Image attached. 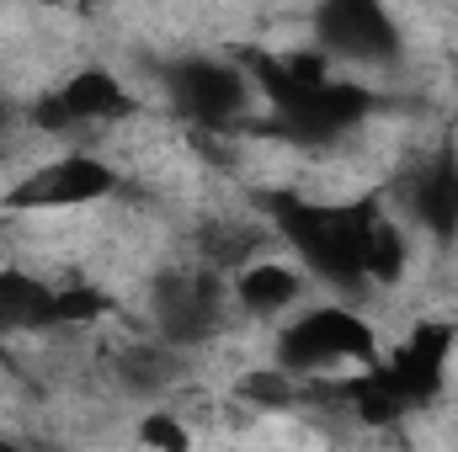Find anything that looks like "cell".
Returning a JSON list of instances; mask_svg holds the SVG:
<instances>
[{
  "instance_id": "obj_1",
  "label": "cell",
  "mask_w": 458,
  "mask_h": 452,
  "mask_svg": "<svg viewBox=\"0 0 458 452\" xmlns=\"http://www.w3.org/2000/svg\"><path fill=\"white\" fill-rule=\"evenodd\" d=\"M267 224L293 250V261L331 282V288H362V282H394L405 272V229L384 213L378 197H304V192H272Z\"/></svg>"
},
{
  "instance_id": "obj_2",
  "label": "cell",
  "mask_w": 458,
  "mask_h": 452,
  "mask_svg": "<svg viewBox=\"0 0 458 452\" xmlns=\"http://www.w3.org/2000/svg\"><path fill=\"white\" fill-rule=\"evenodd\" d=\"M234 59L245 64L256 96H267V117L256 128L283 138V144H293V149H331L346 133H357L378 107V96L362 80L336 75L320 48L315 54L240 48Z\"/></svg>"
},
{
  "instance_id": "obj_3",
  "label": "cell",
  "mask_w": 458,
  "mask_h": 452,
  "mask_svg": "<svg viewBox=\"0 0 458 452\" xmlns=\"http://www.w3.org/2000/svg\"><path fill=\"white\" fill-rule=\"evenodd\" d=\"M272 362L293 378H320L331 367H368L378 362V336L373 325L342 309V304H315V309H299L293 320H283L272 331Z\"/></svg>"
},
{
  "instance_id": "obj_4",
  "label": "cell",
  "mask_w": 458,
  "mask_h": 452,
  "mask_svg": "<svg viewBox=\"0 0 458 452\" xmlns=\"http://www.w3.org/2000/svg\"><path fill=\"white\" fill-rule=\"evenodd\" d=\"M107 314L113 298L91 282H48L38 272L0 266V340L81 331V325H102Z\"/></svg>"
},
{
  "instance_id": "obj_5",
  "label": "cell",
  "mask_w": 458,
  "mask_h": 452,
  "mask_svg": "<svg viewBox=\"0 0 458 452\" xmlns=\"http://www.w3.org/2000/svg\"><path fill=\"white\" fill-rule=\"evenodd\" d=\"M160 86H165V102L171 113L182 117L187 128H203V133H229V128H245L250 122V102H256V86L245 75V64L229 54H187L176 64L160 70Z\"/></svg>"
},
{
  "instance_id": "obj_6",
  "label": "cell",
  "mask_w": 458,
  "mask_h": 452,
  "mask_svg": "<svg viewBox=\"0 0 458 452\" xmlns=\"http://www.w3.org/2000/svg\"><path fill=\"white\" fill-rule=\"evenodd\" d=\"M229 282L214 266H171L149 282V320L155 336L176 351L203 346L229 325Z\"/></svg>"
},
{
  "instance_id": "obj_7",
  "label": "cell",
  "mask_w": 458,
  "mask_h": 452,
  "mask_svg": "<svg viewBox=\"0 0 458 452\" xmlns=\"http://www.w3.org/2000/svg\"><path fill=\"white\" fill-rule=\"evenodd\" d=\"M123 192V176L113 160L91 155V149H64L43 165H32L21 181H11V192L0 197L11 213H70V208H91Z\"/></svg>"
},
{
  "instance_id": "obj_8",
  "label": "cell",
  "mask_w": 458,
  "mask_h": 452,
  "mask_svg": "<svg viewBox=\"0 0 458 452\" xmlns=\"http://www.w3.org/2000/svg\"><path fill=\"white\" fill-rule=\"evenodd\" d=\"M133 113H139L133 91L123 86V75L107 70V64H81V70H70L54 91H43V96L27 107L32 128H43V133L113 128V122H128Z\"/></svg>"
},
{
  "instance_id": "obj_9",
  "label": "cell",
  "mask_w": 458,
  "mask_h": 452,
  "mask_svg": "<svg viewBox=\"0 0 458 452\" xmlns=\"http://www.w3.org/2000/svg\"><path fill=\"white\" fill-rule=\"evenodd\" d=\"M315 48L331 64H394L405 43L384 0H315Z\"/></svg>"
},
{
  "instance_id": "obj_10",
  "label": "cell",
  "mask_w": 458,
  "mask_h": 452,
  "mask_svg": "<svg viewBox=\"0 0 458 452\" xmlns=\"http://www.w3.org/2000/svg\"><path fill=\"white\" fill-rule=\"evenodd\" d=\"M448 356H454V331H448L443 320H421L389 356L378 351L373 378H378V383L389 389V399L411 415V410H427V405L443 394Z\"/></svg>"
},
{
  "instance_id": "obj_11",
  "label": "cell",
  "mask_w": 458,
  "mask_h": 452,
  "mask_svg": "<svg viewBox=\"0 0 458 452\" xmlns=\"http://www.w3.org/2000/svg\"><path fill=\"white\" fill-rule=\"evenodd\" d=\"M400 203L432 239L458 234V149L437 144L400 176Z\"/></svg>"
},
{
  "instance_id": "obj_12",
  "label": "cell",
  "mask_w": 458,
  "mask_h": 452,
  "mask_svg": "<svg viewBox=\"0 0 458 452\" xmlns=\"http://www.w3.org/2000/svg\"><path fill=\"white\" fill-rule=\"evenodd\" d=\"M304 266H288V261H245L234 266L229 277V298L245 320H283L299 298H304Z\"/></svg>"
},
{
  "instance_id": "obj_13",
  "label": "cell",
  "mask_w": 458,
  "mask_h": 452,
  "mask_svg": "<svg viewBox=\"0 0 458 452\" xmlns=\"http://www.w3.org/2000/svg\"><path fill=\"white\" fill-rule=\"evenodd\" d=\"M299 394H304V378L283 372L277 362H272V367H256V372L240 378V399H250V405H261V410H283V405H293Z\"/></svg>"
},
{
  "instance_id": "obj_14",
  "label": "cell",
  "mask_w": 458,
  "mask_h": 452,
  "mask_svg": "<svg viewBox=\"0 0 458 452\" xmlns=\"http://www.w3.org/2000/svg\"><path fill=\"white\" fill-rule=\"evenodd\" d=\"M171 356H176V346H165V340L155 336V346L123 356V383H133V389H160V383H171V378H176Z\"/></svg>"
},
{
  "instance_id": "obj_15",
  "label": "cell",
  "mask_w": 458,
  "mask_h": 452,
  "mask_svg": "<svg viewBox=\"0 0 458 452\" xmlns=\"http://www.w3.org/2000/svg\"><path fill=\"white\" fill-rule=\"evenodd\" d=\"M139 442H144V448H165V452H187L192 437H187V426H176L165 410H155V415L139 421Z\"/></svg>"
},
{
  "instance_id": "obj_16",
  "label": "cell",
  "mask_w": 458,
  "mask_h": 452,
  "mask_svg": "<svg viewBox=\"0 0 458 452\" xmlns=\"http://www.w3.org/2000/svg\"><path fill=\"white\" fill-rule=\"evenodd\" d=\"M11 122H16V107H11V102H0V133H5Z\"/></svg>"
},
{
  "instance_id": "obj_17",
  "label": "cell",
  "mask_w": 458,
  "mask_h": 452,
  "mask_svg": "<svg viewBox=\"0 0 458 452\" xmlns=\"http://www.w3.org/2000/svg\"><path fill=\"white\" fill-rule=\"evenodd\" d=\"M38 5H59L64 11V5H91V0H38Z\"/></svg>"
},
{
  "instance_id": "obj_18",
  "label": "cell",
  "mask_w": 458,
  "mask_h": 452,
  "mask_svg": "<svg viewBox=\"0 0 458 452\" xmlns=\"http://www.w3.org/2000/svg\"><path fill=\"white\" fill-rule=\"evenodd\" d=\"M0 356H5V340H0Z\"/></svg>"
}]
</instances>
